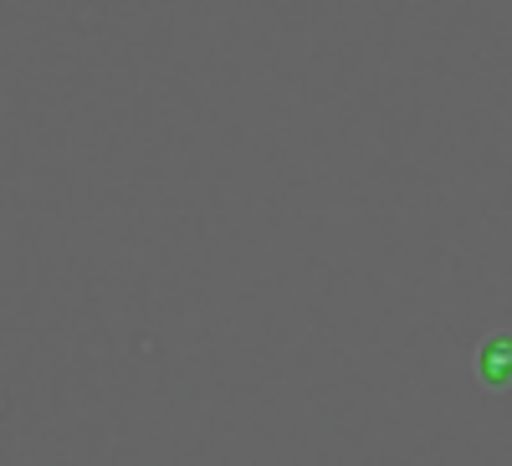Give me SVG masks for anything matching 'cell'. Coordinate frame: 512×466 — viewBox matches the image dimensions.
I'll use <instances>...</instances> for the list:
<instances>
[{
    "label": "cell",
    "mask_w": 512,
    "mask_h": 466,
    "mask_svg": "<svg viewBox=\"0 0 512 466\" xmlns=\"http://www.w3.org/2000/svg\"><path fill=\"white\" fill-rule=\"evenodd\" d=\"M477 369H482V379L497 390V385H507L512 379V333H492L487 344H482V354H477Z\"/></svg>",
    "instance_id": "6da1fadb"
}]
</instances>
